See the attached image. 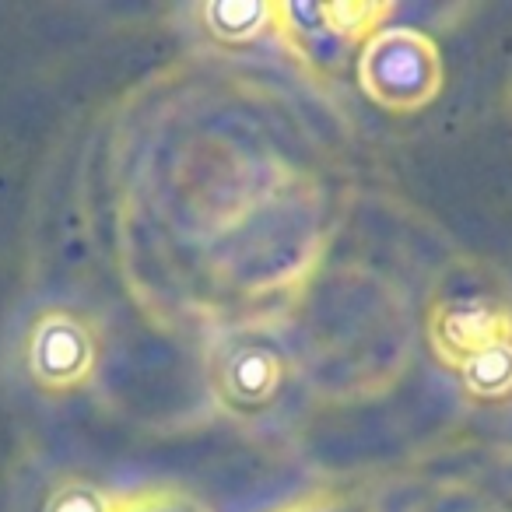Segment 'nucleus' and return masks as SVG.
Masks as SVG:
<instances>
[{"label": "nucleus", "mask_w": 512, "mask_h": 512, "mask_svg": "<svg viewBox=\"0 0 512 512\" xmlns=\"http://www.w3.org/2000/svg\"><path fill=\"white\" fill-rule=\"evenodd\" d=\"M113 512H211V509L183 488L151 484V488L113 491Z\"/></svg>", "instance_id": "6e6552de"}, {"label": "nucleus", "mask_w": 512, "mask_h": 512, "mask_svg": "<svg viewBox=\"0 0 512 512\" xmlns=\"http://www.w3.org/2000/svg\"><path fill=\"white\" fill-rule=\"evenodd\" d=\"M204 379L232 421H264L292 386V351L264 323H235L207 341Z\"/></svg>", "instance_id": "f257e3e1"}, {"label": "nucleus", "mask_w": 512, "mask_h": 512, "mask_svg": "<svg viewBox=\"0 0 512 512\" xmlns=\"http://www.w3.org/2000/svg\"><path fill=\"white\" fill-rule=\"evenodd\" d=\"M193 18L218 46H249L274 36V0H211L193 8Z\"/></svg>", "instance_id": "423d86ee"}, {"label": "nucleus", "mask_w": 512, "mask_h": 512, "mask_svg": "<svg viewBox=\"0 0 512 512\" xmlns=\"http://www.w3.org/2000/svg\"><path fill=\"white\" fill-rule=\"evenodd\" d=\"M274 512H376L369 502H362L358 495L341 488H320L309 491V495H299L295 502L278 505Z\"/></svg>", "instance_id": "9d476101"}, {"label": "nucleus", "mask_w": 512, "mask_h": 512, "mask_svg": "<svg viewBox=\"0 0 512 512\" xmlns=\"http://www.w3.org/2000/svg\"><path fill=\"white\" fill-rule=\"evenodd\" d=\"M425 334L439 365L460 372L484 351L512 344V306L491 292H449L432 302Z\"/></svg>", "instance_id": "39448f33"}, {"label": "nucleus", "mask_w": 512, "mask_h": 512, "mask_svg": "<svg viewBox=\"0 0 512 512\" xmlns=\"http://www.w3.org/2000/svg\"><path fill=\"white\" fill-rule=\"evenodd\" d=\"M22 362L29 379L50 397L92 386L102 365L99 323L74 306H46L25 327Z\"/></svg>", "instance_id": "20e7f679"}, {"label": "nucleus", "mask_w": 512, "mask_h": 512, "mask_svg": "<svg viewBox=\"0 0 512 512\" xmlns=\"http://www.w3.org/2000/svg\"><path fill=\"white\" fill-rule=\"evenodd\" d=\"M355 78L376 109L390 116H411L442 95L446 64L439 43L428 32L414 25H383L358 50Z\"/></svg>", "instance_id": "f03ea898"}, {"label": "nucleus", "mask_w": 512, "mask_h": 512, "mask_svg": "<svg viewBox=\"0 0 512 512\" xmlns=\"http://www.w3.org/2000/svg\"><path fill=\"white\" fill-rule=\"evenodd\" d=\"M460 390L474 404H505L512 400V344H498V348L477 355L460 372Z\"/></svg>", "instance_id": "0eeeda50"}, {"label": "nucleus", "mask_w": 512, "mask_h": 512, "mask_svg": "<svg viewBox=\"0 0 512 512\" xmlns=\"http://www.w3.org/2000/svg\"><path fill=\"white\" fill-rule=\"evenodd\" d=\"M397 4L386 0H274V36L295 64L330 74L376 36Z\"/></svg>", "instance_id": "7ed1b4c3"}, {"label": "nucleus", "mask_w": 512, "mask_h": 512, "mask_svg": "<svg viewBox=\"0 0 512 512\" xmlns=\"http://www.w3.org/2000/svg\"><path fill=\"white\" fill-rule=\"evenodd\" d=\"M39 512H113V491L88 477H60L43 498Z\"/></svg>", "instance_id": "1a4fd4ad"}]
</instances>
